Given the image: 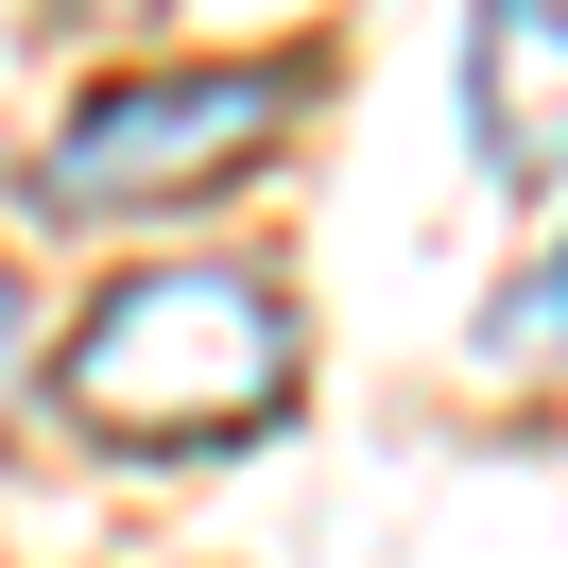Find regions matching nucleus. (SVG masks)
<instances>
[{
    "instance_id": "obj_1",
    "label": "nucleus",
    "mask_w": 568,
    "mask_h": 568,
    "mask_svg": "<svg viewBox=\"0 0 568 568\" xmlns=\"http://www.w3.org/2000/svg\"><path fill=\"white\" fill-rule=\"evenodd\" d=\"M293 293L258 258H121L87 293V327L52 345V396H70L87 448H258L293 414Z\"/></svg>"
},
{
    "instance_id": "obj_2",
    "label": "nucleus",
    "mask_w": 568,
    "mask_h": 568,
    "mask_svg": "<svg viewBox=\"0 0 568 568\" xmlns=\"http://www.w3.org/2000/svg\"><path fill=\"white\" fill-rule=\"evenodd\" d=\"M311 121V70H121L52 121L36 155V207L52 224H155V207H207L242 190L258 155Z\"/></svg>"
},
{
    "instance_id": "obj_3",
    "label": "nucleus",
    "mask_w": 568,
    "mask_h": 568,
    "mask_svg": "<svg viewBox=\"0 0 568 568\" xmlns=\"http://www.w3.org/2000/svg\"><path fill=\"white\" fill-rule=\"evenodd\" d=\"M465 139L499 190H568V18L551 0H483L465 18Z\"/></svg>"
},
{
    "instance_id": "obj_4",
    "label": "nucleus",
    "mask_w": 568,
    "mask_h": 568,
    "mask_svg": "<svg viewBox=\"0 0 568 568\" xmlns=\"http://www.w3.org/2000/svg\"><path fill=\"white\" fill-rule=\"evenodd\" d=\"M483 362H568V242H551V258L517 276V311L483 327Z\"/></svg>"
},
{
    "instance_id": "obj_5",
    "label": "nucleus",
    "mask_w": 568,
    "mask_h": 568,
    "mask_svg": "<svg viewBox=\"0 0 568 568\" xmlns=\"http://www.w3.org/2000/svg\"><path fill=\"white\" fill-rule=\"evenodd\" d=\"M36 362H52V327H36V276L0 258V430H18V396H36Z\"/></svg>"
},
{
    "instance_id": "obj_6",
    "label": "nucleus",
    "mask_w": 568,
    "mask_h": 568,
    "mask_svg": "<svg viewBox=\"0 0 568 568\" xmlns=\"http://www.w3.org/2000/svg\"><path fill=\"white\" fill-rule=\"evenodd\" d=\"M87 18H139V0H87Z\"/></svg>"
},
{
    "instance_id": "obj_7",
    "label": "nucleus",
    "mask_w": 568,
    "mask_h": 568,
    "mask_svg": "<svg viewBox=\"0 0 568 568\" xmlns=\"http://www.w3.org/2000/svg\"><path fill=\"white\" fill-rule=\"evenodd\" d=\"M551 18H568V0H551Z\"/></svg>"
}]
</instances>
